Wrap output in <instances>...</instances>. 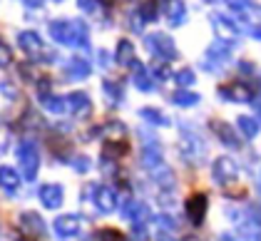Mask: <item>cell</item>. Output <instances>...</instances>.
Here are the masks:
<instances>
[{
  "label": "cell",
  "instance_id": "1",
  "mask_svg": "<svg viewBox=\"0 0 261 241\" xmlns=\"http://www.w3.org/2000/svg\"><path fill=\"white\" fill-rule=\"evenodd\" d=\"M50 38L62 45H80V47H90V38H87V25L82 20H53L50 22Z\"/></svg>",
  "mask_w": 261,
  "mask_h": 241
},
{
  "label": "cell",
  "instance_id": "2",
  "mask_svg": "<svg viewBox=\"0 0 261 241\" xmlns=\"http://www.w3.org/2000/svg\"><path fill=\"white\" fill-rule=\"evenodd\" d=\"M18 162H20L22 177L28 181H33L38 177V167H40V154L35 149V144L30 140H22L20 147H18Z\"/></svg>",
  "mask_w": 261,
  "mask_h": 241
},
{
  "label": "cell",
  "instance_id": "3",
  "mask_svg": "<svg viewBox=\"0 0 261 241\" xmlns=\"http://www.w3.org/2000/svg\"><path fill=\"white\" fill-rule=\"evenodd\" d=\"M144 45H147L149 52L160 55L164 60H177V55H179L174 40H172L167 33H152V35H147V38H144Z\"/></svg>",
  "mask_w": 261,
  "mask_h": 241
},
{
  "label": "cell",
  "instance_id": "4",
  "mask_svg": "<svg viewBox=\"0 0 261 241\" xmlns=\"http://www.w3.org/2000/svg\"><path fill=\"white\" fill-rule=\"evenodd\" d=\"M92 199L95 206L100 209L102 214H110L117 209V194L112 186H105V184H92Z\"/></svg>",
  "mask_w": 261,
  "mask_h": 241
},
{
  "label": "cell",
  "instance_id": "5",
  "mask_svg": "<svg viewBox=\"0 0 261 241\" xmlns=\"http://www.w3.org/2000/svg\"><path fill=\"white\" fill-rule=\"evenodd\" d=\"M219 95L224 100H231V102H251L256 97V90L244 85V82H234V85H224L219 87Z\"/></svg>",
  "mask_w": 261,
  "mask_h": 241
},
{
  "label": "cell",
  "instance_id": "6",
  "mask_svg": "<svg viewBox=\"0 0 261 241\" xmlns=\"http://www.w3.org/2000/svg\"><path fill=\"white\" fill-rule=\"evenodd\" d=\"M184 206H187V217L189 221L194 224V226H201V221L206 217V194H192L189 199L184 201Z\"/></svg>",
  "mask_w": 261,
  "mask_h": 241
},
{
  "label": "cell",
  "instance_id": "7",
  "mask_svg": "<svg viewBox=\"0 0 261 241\" xmlns=\"http://www.w3.org/2000/svg\"><path fill=\"white\" fill-rule=\"evenodd\" d=\"M237 174H239V169H237V164L229 159V157H219V159H214V164H212V177L219 181V184H229L231 179H237Z\"/></svg>",
  "mask_w": 261,
  "mask_h": 241
},
{
  "label": "cell",
  "instance_id": "8",
  "mask_svg": "<svg viewBox=\"0 0 261 241\" xmlns=\"http://www.w3.org/2000/svg\"><path fill=\"white\" fill-rule=\"evenodd\" d=\"M18 45L25 50V55H30V58H40L42 55V40L35 30L20 33V35H18Z\"/></svg>",
  "mask_w": 261,
  "mask_h": 241
},
{
  "label": "cell",
  "instance_id": "9",
  "mask_svg": "<svg viewBox=\"0 0 261 241\" xmlns=\"http://www.w3.org/2000/svg\"><path fill=\"white\" fill-rule=\"evenodd\" d=\"M62 199H65V194H62L60 184H45V186H40L42 206H47V209H60Z\"/></svg>",
  "mask_w": 261,
  "mask_h": 241
},
{
  "label": "cell",
  "instance_id": "10",
  "mask_svg": "<svg viewBox=\"0 0 261 241\" xmlns=\"http://www.w3.org/2000/svg\"><path fill=\"white\" fill-rule=\"evenodd\" d=\"M53 229H55L58 236H75L80 231V219L72 217V214H62L53 221Z\"/></svg>",
  "mask_w": 261,
  "mask_h": 241
},
{
  "label": "cell",
  "instance_id": "11",
  "mask_svg": "<svg viewBox=\"0 0 261 241\" xmlns=\"http://www.w3.org/2000/svg\"><path fill=\"white\" fill-rule=\"evenodd\" d=\"M67 107H70L72 117H87L92 112V102H90V97L85 92H72L67 97Z\"/></svg>",
  "mask_w": 261,
  "mask_h": 241
},
{
  "label": "cell",
  "instance_id": "12",
  "mask_svg": "<svg viewBox=\"0 0 261 241\" xmlns=\"http://www.w3.org/2000/svg\"><path fill=\"white\" fill-rule=\"evenodd\" d=\"M142 164L154 174V172H160L162 167H167L164 164V159H162V152H160V147L157 144H147L144 147V152H142Z\"/></svg>",
  "mask_w": 261,
  "mask_h": 241
},
{
  "label": "cell",
  "instance_id": "13",
  "mask_svg": "<svg viewBox=\"0 0 261 241\" xmlns=\"http://www.w3.org/2000/svg\"><path fill=\"white\" fill-rule=\"evenodd\" d=\"M132 80H135V87H137V90H142V92H152V90H154L152 77H149L147 67H144L140 60L132 62Z\"/></svg>",
  "mask_w": 261,
  "mask_h": 241
},
{
  "label": "cell",
  "instance_id": "14",
  "mask_svg": "<svg viewBox=\"0 0 261 241\" xmlns=\"http://www.w3.org/2000/svg\"><path fill=\"white\" fill-rule=\"evenodd\" d=\"M122 217L127 221H135V224H142V221L149 217V209L142 204V201H124V209H122Z\"/></svg>",
  "mask_w": 261,
  "mask_h": 241
},
{
  "label": "cell",
  "instance_id": "15",
  "mask_svg": "<svg viewBox=\"0 0 261 241\" xmlns=\"http://www.w3.org/2000/svg\"><path fill=\"white\" fill-rule=\"evenodd\" d=\"M20 224L28 234H35V236H45V221L40 219V214L35 211H22L20 214Z\"/></svg>",
  "mask_w": 261,
  "mask_h": 241
},
{
  "label": "cell",
  "instance_id": "16",
  "mask_svg": "<svg viewBox=\"0 0 261 241\" xmlns=\"http://www.w3.org/2000/svg\"><path fill=\"white\" fill-rule=\"evenodd\" d=\"M90 72H92V65L82 58H72L67 62V70H65V75L70 80H85V77H90Z\"/></svg>",
  "mask_w": 261,
  "mask_h": 241
},
{
  "label": "cell",
  "instance_id": "17",
  "mask_svg": "<svg viewBox=\"0 0 261 241\" xmlns=\"http://www.w3.org/2000/svg\"><path fill=\"white\" fill-rule=\"evenodd\" d=\"M212 25H214L217 35L224 38V40H234V38H239V28H237L234 22H229L226 18H221V15H212Z\"/></svg>",
  "mask_w": 261,
  "mask_h": 241
},
{
  "label": "cell",
  "instance_id": "18",
  "mask_svg": "<svg viewBox=\"0 0 261 241\" xmlns=\"http://www.w3.org/2000/svg\"><path fill=\"white\" fill-rule=\"evenodd\" d=\"M229 58V47H226V42H214V45H209V50H206V60H212V65L206 67L209 72L212 70H219V62H224Z\"/></svg>",
  "mask_w": 261,
  "mask_h": 241
},
{
  "label": "cell",
  "instance_id": "19",
  "mask_svg": "<svg viewBox=\"0 0 261 241\" xmlns=\"http://www.w3.org/2000/svg\"><path fill=\"white\" fill-rule=\"evenodd\" d=\"M0 181H3V186H5V192H8V194H15V189L20 186V177H18V172H15L13 167H8V164H3V167H0Z\"/></svg>",
  "mask_w": 261,
  "mask_h": 241
},
{
  "label": "cell",
  "instance_id": "20",
  "mask_svg": "<svg viewBox=\"0 0 261 241\" xmlns=\"http://www.w3.org/2000/svg\"><path fill=\"white\" fill-rule=\"evenodd\" d=\"M115 62H117V65H132V62H135V45H132L129 40H124V38H122V40L117 42Z\"/></svg>",
  "mask_w": 261,
  "mask_h": 241
},
{
  "label": "cell",
  "instance_id": "21",
  "mask_svg": "<svg viewBox=\"0 0 261 241\" xmlns=\"http://www.w3.org/2000/svg\"><path fill=\"white\" fill-rule=\"evenodd\" d=\"M212 127H214L217 137H219V140L224 142L226 147H241V144H239V137L234 135V129H231L229 124H224V122H214Z\"/></svg>",
  "mask_w": 261,
  "mask_h": 241
},
{
  "label": "cell",
  "instance_id": "22",
  "mask_svg": "<svg viewBox=\"0 0 261 241\" xmlns=\"http://www.w3.org/2000/svg\"><path fill=\"white\" fill-rule=\"evenodd\" d=\"M237 124H239L241 135L249 137V140H254V137L259 135V120H254V117H249V115H241L239 120H237Z\"/></svg>",
  "mask_w": 261,
  "mask_h": 241
},
{
  "label": "cell",
  "instance_id": "23",
  "mask_svg": "<svg viewBox=\"0 0 261 241\" xmlns=\"http://www.w3.org/2000/svg\"><path fill=\"white\" fill-rule=\"evenodd\" d=\"M172 102L179 104V107H192V104L199 102V95L192 92V90H174V92H172Z\"/></svg>",
  "mask_w": 261,
  "mask_h": 241
},
{
  "label": "cell",
  "instance_id": "24",
  "mask_svg": "<svg viewBox=\"0 0 261 241\" xmlns=\"http://www.w3.org/2000/svg\"><path fill=\"white\" fill-rule=\"evenodd\" d=\"M239 231L249 241H261V226H259V221H254V219L239 221Z\"/></svg>",
  "mask_w": 261,
  "mask_h": 241
},
{
  "label": "cell",
  "instance_id": "25",
  "mask_svg": "<svg viewBox=\"0 0 261 241\" xmlns=\"http://www.w3.org/2000/svg\"><path fill=\"white\" fill-rule=\"evenodd\" d=\"M184 18H187V5L184 3H172L169 5V25L177 28V25L184 22Z\"/></svg>",
  "mask_w": 261,
  "mask_h": 241
},
{
  "label": "cell",
  "instance_id": "26",
  "mask_svg": "<svg viewBox=\"0 0 261 241\" xmlns=\"http://www.w3.org/2000/svg\"><path fill=\"white\" fill-rule=\"evenodd\" d=\"M142 117L147 122H152V124H157V127H167L169 124V120L162 115L160 110H154V107H142V112H140Z\"/></svg>",
  "mask_w": 261,
  "mask_h": 241
},
{
  "label": "cell",
  "instance_id": "27",
  "mask_svg": "<svg viewBox=\"0 0 261 241\" xmlns=\"http://www.w3.org/2000/svg\"><path fill=\"white\" fill-rule=\"evenodd\" d=\"M127 152H129V144H127V142L112 140V142L105 144V157H112V159H115V157H124Z\"/></svg>",
  "mask_w": 261,
  "mask_h": 241
},
{
  "label": "cell",
  "instance_id": "28",
  "mask_svg": "<svg viewBox=\"0 0 261 241\" xmlns=\"http://www.w3.org/2000/svg\"><path fill=\"white\" fill-rule=\"evenodd\" d=\"M42 107L47 110V112H53V115H60V112H65V107H67V100L65 97H42Z\"/></svg>",
  "mask_w": 261,
  "mask_h": 241
},
{
  "label": "cell",
  "instance_id": "29",
  "mask_svg": "<svg viewBox=\"0 0 261 241\" xmlns=\"http://www.w3.org/2000/svg\"><path fill=\"white\" fill-rule=\"evenodd\" d=\"M102 92H105V97L112 102V104L122 102V90H120V85H115V82L105 80V82H102Z\"/></svg>",
  "mask_w": 261,
  "mask_h": 241
},
{
  "label": "cell",
  "instance_id": "30",
  "mask_svg": "<svg viewBox=\"0 0 261 241\" xmlns=\"http://www.w3.org/2000/svg\"><path fill=\"white\" fill-rule=\"evenodd\" d=\"M137 13L142 15V20L144 22L157 20V5H154V3H142L140 8H137Z\"/></svg>",
  "mask_w": 261,
  "mask_h": 241
},
{
  "label": "cell",
  "instance_id": "31",
  "mask_svg": "<svg viewBox=\"0 0 261 241\" xmlns=\"http://www.w3.org/2000/svg\"><path fill=\"white\" fill-rule=\"evenodd\" d=\"M174 80L179 85V90H187V87L194 85V72H192V70H179V72L174 75Z\"/></svg>",
  "mask_w": 261,
  "mask_h": 241
},
{
  "label": "cell",
  "instance_id": "32",
  "mask_svg": "<svg viewBox=\"0 0 261 241\" xmlns=\"http://www.w3.org/2000/svg\"><path fill=\"white\" fill-rule=\"evenodd\" d=\"M152 72L157 75V80H169V77H172V67H169V65H164V62L152 65Z\"/></svg>",
  "mask_w": 261,
  "mask_h": 241
},
{
  "label": "cell",
  "instance_id": "33",
  "mask_svg": "<svg viewBox=\"0 0 261 241\" xmlns=\"http://www.w3.org/2000/svg\"><path fill=\"white\" fill-rule=\"evenodd\" d=\"M100 239L102 241H127V239H124V234H120L117 229H102Z\"/></svg>",
  "mask_w": 261,
  "mask_h": 241
},
{
  "label": "cell",
  "instance_id": "34",
  "mask_svg": "<svg viewBox=\"0 0 261 241\" xmlns=\"http://www.w3.org/2000/svg\"><path fill=\"white\" fill-rule=\"evenodd\" d=\"M72 167H75L80 174H85V172L92 167V162H90V157H72Z\"/></svg>",
  "mask_w": 261,
  "mask_h": 241
},
{
  "label": "cell",
  "instance_id": "35",
  "mask_svg": "<svg viewBox=\"0 0 261 241\" xmlns=\"http://www.w3.org/2000/svg\"><path fill=\"white\" fill-rule=\"evenodd\" d=\"M157 221L162 224V229H167V231H174V229H177V221L172 219V217H167V214L157 217Z\"/></svg>",
  "mask_w": 261,
  "mask_h": 241
},
{
  "label": "cell",
  "instance_id": "36",
  "mask_svg": "<svg viewBox=\"0 0 261 241\" xmlns=\"http://www.w3.org/2000/svg\"><path fill=\"white\" fill-rule=\"evenodd\" d=\"M132 239L135 241L147 239V229H144V224H135V226H132Z\"/></svg>",
  "mask_w": 261,
  "mask_h": 241
},
{
  "label": "cell",
  "instance_id": "37",
  "mask_svg": "<svg viewBox=\"0 0 261 241\" xmlns=\"http://www.w3.org/2000/svg\"><path fill=\"white\" fill-rule=\"evenodd\" d=\"M129 22H132V30H137V33H142V25H144V20H142V15L135 10L132 15H129Z\"/></svg>",
  "mask_w": 261,
  "mask_h": 241
},
{
  "label": "cell",
  "instance_id": "38",
  "mask_svg": "<svg viewBox=\"0 0 261 241\" xmlns=\"http://www.w3.org/2000/svg\"><path fill=\"white\" fill-rule=\"evenodd\" d=\"M105 129H107L110 135H124V124H122V122H110Z\"/></svg>",
  "mask_w": 261,
  "mask_h": 241
},
{
  "label": "cell",
  "instance_id": "39",
  "mask_svg": "<svg viewBox=\"0 0 261 241\" xmlns=\"http://www.w3.org/2000/svg\"><path fill=\"white\" fill-rule=\"evenodd\" d=\"M77 8H82L85 13H97V8H100V5H97V3H87V0H80V3H77Z\"/></svg>",
  "mask_w": 261,
  "mask_h": 241
},
{
  "label": "cell",
  "instance_id": "40",
  "mask_svg": "<svg viewBox=\"0 0 261 241\" xmlns=\"http://www.w3.org/2000/svg\"><path fill=\"white\" fill-rule=\"evenodd\" d=\"M229 8L234 10V13H244L246 8H254L251 3H229Z\"/></svg>",
  "mask_w": 261,
  "mask_h": 241
},
{
  "label": "cell",
  "instance_id": "41",
  "mask_svg": "<svg viewBox=\"0 0 261 241\" xmlns=\"http://www.w3.org/2000/svg\"><path fill=\"white\" fill-rule=\"evenodd\" d=\"M0 50H3V67H8V65H10V47L3 42V47H0Z\"/></svg>",
  "mask_w": 261,
  "mask_h": 241
},
{
  "label": "cell",
  "instance_id": "42",
  "mask_svg": "<svg viewBox=\"0 0 261 241\" xmlns=\"http://www.w3.org/2000/svg\"><path fill=\"white\" fill-rule=\"evenodd\" d=\"M239 70L244 72V75H251V72H254V65H251V62H246V60H241L239 62Z\"/></svg>",
  "mask_w": 261,
  "mask_h": 241
},
{
  "label": "cell",
  "instance_id": "43",
  "mask_svg": "<svg viewBox=\"0 0 261 241\" xmlns=\"http://www.w3.org/2000/svg\"><path fill=\"white\" fill-rule=\"evenodd\" d=\"M3 95H5L8 100H10V97H15V90H10V82L8 80L3 82Z\"/></svg>",
  "mask_w": 261,
  "mask_h": 241
},
{
  "label": "cell",
  "instance_id": "44",
  "mask_svg": "<svg viewBox=\"0 0 261 241\" xmlns=\"http://www.w3.org/2000/svg\"><path fill=\"white\" fill-rule=\"evenodd\" d=\"M251 35H254V38H259V40H261V25H254V28H251Z\"/></svg>",
  "mask_w": 261,
  "mask_h": 241
},
{
  "label": "cell",
  "instance_id": "45",
  "mask_svg": "<svg viewBox=\"0 0 261 241\" xmlns=\"http://www.w3.org/2000/svg\"><path fill=\"white\" fill-rule=\"evenodd\" d=\"M25 8H30V10H40L42 3H25Z\"/></svg>",
  "mask_w": 261,
  "mask_h": 241
},
{
  "label": "cell",
  "instance_id": "46",
  "mask_svg": "<svg viewBox=\"0 0 261 241\" xmlns=\"http://www.w3.org/2000/svg\"><path fill=\"white\" fill-rule=\"evenodd\" d=\"M181 241H201V239H199V236H192V234H189V236H184Z\"/></svg>",
  "mask_w": 261,
  "mask_h": 241
},
{
  "label": "cell",
  "instance_id": "47",
  "mask_svg": "<svg viewBox=\"0 0 261 241\" xmlns=\"http://www.w3.org/2000/svg\"><path fill=\"white\" fill-rule=\"evenodd\" d=\"M256 115H259V117H261V100L256 102Z\"/></svg>",
  "mask_w": 261,
  "mask_h": 241
}]
</instances>
